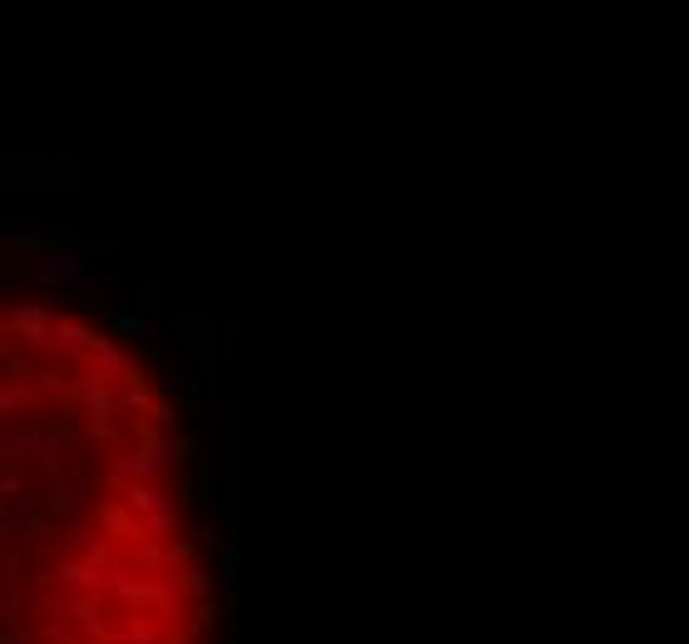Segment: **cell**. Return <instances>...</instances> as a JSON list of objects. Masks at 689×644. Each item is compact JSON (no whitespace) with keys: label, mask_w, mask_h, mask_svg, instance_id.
<instances>
[{"label":"cell","mask_w":689,"mask_h":644,"mask_svg":"<svg viewBox=\"0 0 689 644\" xmlns=\"http://www.w3.org/2000/svg\"><path fill=\"white\" fill-rule=\"evenodd\" d=\"M5 333V644H199L204 565L154 382L75 312Z\"/></svg>","instance_id":"obj_1"}]
</instances>
